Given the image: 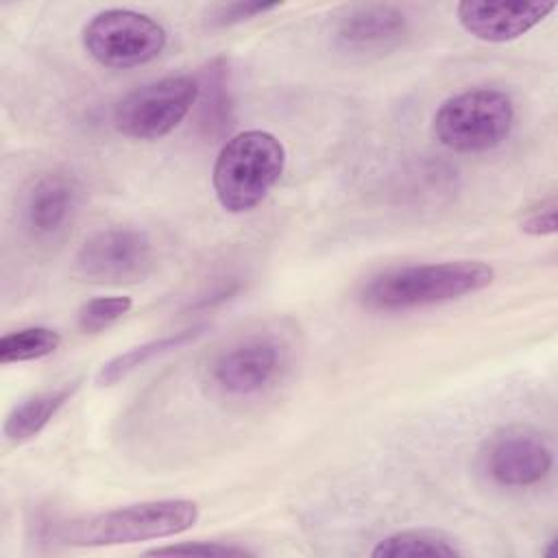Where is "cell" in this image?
<instances>
[{
    "instance_id": "cell-14",
    "label": "cell",
    "mask_w": 558,
    "mask_h": 558,
    "mask_svg": "<svg viewBox=\"0 0 558 558\" xmlns=\"http://www.w3.org/2000/svg\"><path fill=\"white\" fill-rule=\"evenodd\" d=\"M205 329H207V325H194V327H187V329H181V331H174V333H166V336L153 338V340H148L144 344H137V347L124 351V353H118L116 357H111L109 362H105L98 368L96 384L102 386V388L105 386H113L120 379H124L126 375H131L133 371H137L144 364H148L150 360L194 342L196 338H201L205 333Z\"/></svg>"
},
{
    "instance_id": "cell-16",
    "label": "cell",
    "mask_w": 558,
    "mask_h": 558,
    "mask_svg": "<svg viewBox=\"0 0 558 558\" xmlns=\"http://www.w3.org/2000/svg\"><path fill=\"white\" fill-rule=\"evenodd\" d=\"M201 83V126L207 135L216 137L225 133L233 120V105L227 85V65L222 59H216L205 70V76L198 78ZM196 100V102H198Z\"/></svg>"
},
{
    "instance_id": "cell-18",
    "label": "cell",
    "mask_w": 558,
    "mask_h": 558,
    "mask_svg": "<svg viewBox=\"0 0 558 558\" xmlns=\"http://www.w3.org/2000/svg\"><path fill=\"white\" fill-rule=\"evenodd\" d=\"M131 307V296H94L78 307L76 325L83 333H98L126 316Z\"/></svg>"
},
{
    "instance_id": "cell-19",
    "label": "cell",
    "mask_w": 558,
    "mask_h": 558,
    "mask_svg": "<svg viewBox=\"0 0 558 558\" xmlns=\"http://www.w3.org/2000/svg\"><path fill=\"white\" fill-rule=\"evenodd\" d=\"M519 229L534 238L554 235L558 231V201L556 194H547L543 198H536L532 205H527L521 211Z\"/></svg>"
},
{
    "instance_id": "cell-6",
    "label": "cell",
    "mask_w": 558,
    "mask_h": 558,
    "mask_svg": "<svg viewBox=\"0 0 558 558\" xmlns=\"http://www.w3.org/2000/svg\"><path fill=\"white\" fill-rule=\"evenodd\" d=\"M166 44V28L133 9H105L83 26V48L105 68L129 70L150 63Z\"/></svg>"
},
{
    "instance_id": "cell-15",
    "label": "cell",
    "mask_w": 558,
    "mask_h": 558,
    "mask_svg": "<svg viewBox=\"0 0 558 558\" xmlns=\"http://www.w3.org/2000/svg\"><path fill=\"white\" fill-rule=\"evenodd\" d=\"M462 554L460 545L438 530H401L377 541L371 549L373 558H456Z\"/></svg>"
},
{
    "instance_id": "cell-4",
    "label": "cell",
    "mask_w": 558,
    "mask_h": 558,
    "mask_svg": "<svg viewBox=\"0 0 558 558\" xmlns=\"http://www.w3.org/2000/svg\"><path fill=\"white\" fill-rule=\"evenodd\" d=\"M514 126L512 98L495 87L460 92L436 109L432 131L456 153H486L501 146Z\"/></svg>"
},
{
    "instance_id": "cell-17",
    "label": "cell",
    "mask_w": 558,
    "mask_h": 558,
    "mask_svg": "<svg viewBox=\"0 0 558 558\" xmlns=\"http://www.w3.org/2000/svg\"><path fill=\"white\" fill-rule=\"evenodd\" d=\"M61 347V333L50 327H22L0 338V364L33 362L52 355Z\"/></svg>"
},
{
    "instance_id": "cell-20",
    "label": "cell",
    "mask_w": 558,
    "mask_h": 558,
    "mask_svg": "<svg viewBox=\"0 0 558 558\" xmlns=\"http://www.w3.org/2000/svg\"><path fill=\"white\" fill-rule=\"evenodd\" d=\"M279 7H281L279 2H222V4H214L207 11V24L214 28H227V26L248 22L257 15L270 13Z\"/></svg>"
},
{
    "instance_id": "cell-1",
    "label": "cell",
    "mask_w": 558,
    "mask_h": 558,
    "mask_svg": "<svg viewBox=\"0 0 558 558\" xmlns=\"http://www.w3.org/2000/svg\"><path fill=\"white\" fill-rule=\"evenodd\" d=\"M493 281V266L477 259L408 264L368 277L357 290V303L371 312H410L482 292Z\"/></svg>"
},
{
    "instance_id": "cell-11",
    "label": "cell",
    "mask_w": 558,
    "mask_h": 558,
    "mask_svg": "<svg viewBox=\"0 0 558 558\" xmlns=\"http://www.w3.org/2000/svg\"><path fill=\"white\" fill-rule=\"evenodd\" d=\"M410 33L408 15L384 2L351 7L336 24V46L349 54L379 57L401 46Z\"/></svg>"
},
{
    "instance_id": "cell-2",
    "label": "cell",
    "mask_w": 558,
    "mask_h": 558,
    "mask_svg": "<svg viewBox=\"0 0 558 558\" xmlns=\"http://www.w3.org/2000/svg\"><path fill=\"white\" fill-rule=\"evenodd\" d=\"M283 168L286 148L277 135L259 129L235 133L214 161V194L229 214L251 211L277 185Z\"/></svg>"
},
{
    "instance_id": "cell-12",
    "label": "cell",
    "mask_w": 558,
    "mask_h": 558,
    "mask_svg": "<svg viewBox=\"0 0 558 558\" xmlns=\"http://www.w3.org/2000/svg\"><path fill=\"white\" fill-rule=\"evenodd\" d=\"M556 2H486L462 0L456 7L460 26L480 41L506 44L514 41L534 26H538Z\"/></svg>"
},
{
    "instance_id": "cell-13",
    "label": "cell",
    "mask_w": 558,
    "mask_h": 558,
    "mask_svg": "<svg viewBox=\"0 0 558 558\" xmlns=\"http://www.w3.org/2000/svg\"><path fill=\"white\" fill-rule=\"evenodd\" d=\"M76 388H78V384L70 381V384H63L57 388L39 390L35 395L22 399L20 403H15L2 425L4 438L13 445H22V442L35 438L54 418V414L72 399Z\"/></svg>"
},
{
    "instance_id": "cell-8",
    "label": "cell",
    "mask_w": 558,
    "mask_h": 558,
    "mask_svg": "<svg viewBox=\"0 0 558 558\" xmlns=\"http://www.w3.org/2000/svg\"><path fill=\"white\" fill-rule=\"evenodd\" d=\"M484 469L506 488H527L543 482L554 466V451L543 434L530 425L497 429L482 449Z\"/></svg>"
},
{
    "instance_id": "cell-7",
    "label": "cell",
    "mask_w": 558,
    "mask_h": 558,
    "mask_svg": "<svg viewBox=\"0 0 558 558\" xmlns=\"http://www.w3.org/2000/svg\"><path fill=\"white\" fill-rule=\"evenodd\" d=\"M153 259V242L142 229L109 227L81 244L74 268L94 283H133L150 272Z\"/></svg>"
},
{
    "instance_id": "cell-5",
    "label": "cell",
    "mask_w": 558,
    "mask_h": 558,
    "mask_svg": "<svg viewBox=\"0 0 558 558\" xmlns=\"http://www.w3.org/2000/svg\"><path fill=\"white\" fill-rule=\"evenodd\" d=\"M201 94L198 76L170 74L135 87L113 109V126L131 140H159L172 133Z\"/></svg>"
},
{
    "instance_id": "cell-9",
    "label": "cell",
    "mask_w": 558,
    "mask_h": 558,
    "mask_svg": "<svg viewBox=\"0 0 558 558\" xmlns=\"http://www.w3.org/2000/svg\"><path fill=\"white\" fill-rule=\"evenodd\" d=\"M283 349L266 333L246 336L216 355L209 368L211 384L229 397H253L268 390L283 371Z\"/></svg>"
},
{
    "instance_id": "cell-10",
    "label": "cell",
    "mask_w": 558,
    "mask_h": 558,
    "mask_svg": "<svg viewBox=\"0 0 558 558\" xmlns=\"http://www.w3.org/2000/svg\"><path fill=\"white\" fill-rule=\"evenodd\" d=\"M83 187L68 172H46L33 181L22 203V225L33 240L59 238L76 218Z\"/></svg>"
},
{
    "instance_id": "cell-21",
    "label": "cell",
    "mask_w": 558,
    "mask_h": 558,
    "mask_svg": "<svg viewBox=\"0 0 558 558\" xmlns=\"http://www.w3.org/2000/svg\"><path fill=\"white\" fill-rule=\"evenodd\" d=\"M146 556H205V558H227V556H253L251 549L231 545V543H218V541H194V543H174L163 547H153L146 551Z\"/></svg>"
},
{
    "instance_id": "cell-3",
    "label": "cell",
    "mask_w": 558,
    "mask_h": 558,
    "mask_svg": "<svg viewBox=\"0 0 558 558\" xmlns=\"http://www.w3.org/2000/svg\"><path fill=\"white\" fill-rule=\"evenodd\" d=\"M198 514V504L192 499L140 501L70 521L59 530V538L72 547L133 545L183 534L194 527Z\"/></svg>"
}]
</instances>
